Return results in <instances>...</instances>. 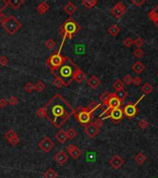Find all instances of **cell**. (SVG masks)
<instances>
[{
  "label": "cell",
  "mask_w": 158,
  "mask_h": 178,
  "mask_svg": "<svg viewBox=\"0 0 158 178\" xmlns=\"http://www.w3.org/2000/svg\"><path fill=\"white\" fill-rule=\"evenodd\" d=\"M132 81H133V78L131 77L130 74H127L125 77L123 78V83L126 84H132Z\"/></svg>",
  "instance_id": "f6af8a7d"
},
{
  "label": "cell",
  "mask_w": 158,
  "mask_h": 178,
  "mask_svg": "<svg viewBox=\"0 0 158 178\" xmlns=\"http://www.w3.org/2000/svg\"><path fill=\"white\" fill-rule=\"evenodd\" d=\"M124 45H125V47H130L132 45H134V40H132L131 38L130 37H127L125 40H124Z\"/></svg>",
  "instance_id": "ee69618b"
},
{
  "label": "cell",
  "mask_w": 158,
  "mask_h": 178,
  "mask_svg": "<svg viewBox=\"0 0 158 178\" xmlns=\"http://www.w3.org/2000/svg\"><path fill=\"white\" fill-rule=\"evenodd\" d=\"M79 69L78 66L67 57L58 68L51 71V73L62 83L63 86H69L74 81L75 73Z\"/></svg>",
  "instance_id": "7a4b0ae2"
},
{
  "label": "cell",
  "mask_w": 158,
  "mask_h": 178,
  "mask_svg": "<svg viewBox=\"0 0 158 178\" xmlns=\"http://www.w3.org/2000/svg\"><path fill=\"white\" fill-rule=\"evenodd\" d=\"M81 29L80 25L75 20L69 18L63 22V24L59 27V32L63 36V41L66 38L71 39L74 35L77 34Z\"/></svg>",
  "instance_id": "3957f363"
},
{
  "label": "cell",
  "mask_w": 158,
  "mask_h": 178,
  "mask_svg": "<svg viewBox=\"0 0 158 178\" xmlns=\"http://www.w3.org/2000/svg\"><path fill=\"white\" fill-rule=\"evenodd\" d=\"M148 16L150 20H152V21L155 22V24L158 27V5H156L154 8V9L149 13Z\"/></svg>",
  "instance_id": "d6986e66"
},
{
  "label": "cell",
  "mask_w": 158,
  "mask_h": 178,
  "mask_svg": "<svg viewBox=\"0 0 158 178\" xmlns=\"http://www.w3.org/2000/svg\"><path fill=\"white\" fill-rule=\"evenodd\" d=\"M109 163L111 165V167H113L114 169H119V168L123 165L124 161L122 158H120L119 155H114L113 157L111 158L109 161Z\"/></svg>",
  "instance_id": "2e32d148"
},
{
  "label": "cell",
  "mask_w": 158,
  "mask_h": 178,
  "mask_svg": "<svg viewBox=\"0 0 158 178\" xmlns=\"http://www.w3.org/2000/svg\"><path fill=\"white\" fill-rule=\"evenodd\" d=\"M8 5L11 6L13 9H18L24 3V0H8Z\"/></svg>",
  "instance_id": "d4e9b609"
},
{
  "label": "cell",
  "mask_w": 158,
  "mask_h": 178,
  "mask_svg": "<svg viewBox=\"0 0 158 178\" xmlns=\"http://www.w3.org/2000/svg\"><path fill=\"white\" fill-rule=\"evenodd\" d=\"M132 83H133L134 85L136 86H139L141 84V79L140 77H138V76H136L135 78H133V81H132Z\"/></svg>",
  "instance_id": "c3c4849f"
},
{
  "label": "cell",
  "mask_w": 158,
  "mask_h": 178,
  "mask_svg": "<svg viewBox=\"0 0 158 178\" xmlns=\"http://www.w3.org/2000/svg\"><path fill=\"white\" fill-rule=\"evenodd\" d=\"M55 139H57L61 144L66 143V141L68 140L67 132H66L65 130H59L58 133L55 134Z\"/></svg>",
  "instance_id": "ac0fdd59"
},
{
  "label": "cell",
  "mask_w": 158,
  "mask_h": 178,
  "mask_svg": "<svg viewBox=\"0 0 158 178\" xmlns=\"http://www.w3.org/2000/svg\"><path fill=\"white\" fill-rule=\"evenodd\" d=\"M148 125H149L148 121H147L146 120H144V119H142V120H141L139 121V126H140V128L142 129V130L146 129L147 127H148Z\"/></svg>",
  "instance_id": "b9f144b4"
},
{
  "label": "cell",
  "mask_w": 158,
  "mask_h": 178,
  "mask_svg": "<svg viewBox=\"0 0 158 178\" xmlns=\"http://www.w3.org/2000/svg\"><path fill=\"white\" fill-rule=\"evenodd\" d=\"M84 132L90 138H94V137L99 134L100 128L94 124V123H90L84 127Z\"/></svg>",
  "instance_id": "30bf717a"
},
{
  "label": "cell",
  "mask_w": 158,
  "mask_h": 178,
  "mask_svg": "<svg viewBox=\"0 0 158 178\" xmlns=\"http://www.w3.org/2000/svg\"><path fill=\"white\" fill-rule=\"evenodd\" d=\"M120 31V29L119 27L116 24H113L112 26L108 29V34H111L112 36H116V35H118Z\"/></svg>",
  "instance_id": "83f0119b"
},
{
  "label": "cell",
  "mask_w": 158,
  "mask_h": 178,
  "mask_svg": "<svg viewBox=\"0 0 158 178\" xmlns=\"http://www.w3.org/2000/svg\"><path fill=\"white\" fill-rule=\"evenodd\" d=\"M124 115H126L129 118H133V117L138 112V110L136 108V105L133 103H129L128 105L125 106V108L123 109Z\"/></svg>",
  "instance_id": "5bb4252c"
},
{
  "label": "cell",
  "mask_w": 158,
  "mask_h": 178,
  "mask_svg": "<svg viewBox=\"0 0 158 178\" xmlns=\"http://www.w3.org/2000/svg\"><path fill=\"white\" fill-rule=\"evenodd\" d=\"M48 9H49V4L46 1H43L42 3H40V5L36 8V10L40 15L44 14Z\"/></svg>",
  "instance_id": "ffe728a7"
},
{
  "label": "cell",
  "mask_w": 158,
  "mask_h": 178,
  "mask_svg": "<svg viewBox=\"0 0 158 178\" xmlns=\"http://www.w3.org/2000/svg\"><path fill=\"white\" fill-rule=\"evenodd\" d=\"M8 6V0H0V14L2 13V11Z\"/></svg>",
  "instance_id": "f35d334b"
},
{
  "label": "cell",
  "mask_w": 158,
  "mask_h": 178,
  "mask_svg": "<svg viewBox=\"0 0 158 178\" xmlns=\"http://www.w3.org/2000/svg\"><path fill=\"white\" fill-rule=\"evenodd\" d=\"M121 104H122V102L118 98H116L115 93L110 94L109 99L107 101V104H106V105H107V110H113V109H119V108H120Z\"/></svg>",
  "instance_id": "8fae6325"
},
{
  "label": "cell",
  "mask_w": 158,
  "mask_h": 178,
  "mask_svg": "<svg viewBox=\"0 0 158 178\" xmlns=\"http://www.w3.org/2000/svg\"><path fill=\"white\" fill-rule=\"evenodd\" d=\"M99 107H101V104L96 102V101H91V102L89 104V106L87 107V110L90 111L91 113H94V111L95 110H97Z\"/></svg>",
  "instance_id": "4dcf8cb0"
},
{
  "label": "cell",
  "mask_w": 158,
  "mask_h": 178,
  "mask_svg": "<svg viewBox=\"0 0 158 178\" xmlns=\"http://www.w3.org/2000/svg\"><path fill=\"white\" fill-rule=\"evenodd\" d=\"M145 3V0H141V1H136V0H132L131 1V4H133L134 6L136 7H141L142 4Z\"/></svg>",
  "instance_id": "681fc988"
},
{
  "label": "cell",
  "mask_w": 158,
  "mask_h": 178,
  "mask_svg": "<svg viewBox=\"0 0 158 178\" xmlns=\"http://www.w3.org/2000/svg\"><path fill=\"white\" fill-rule=\"evenodd\" d=\"M85 79H86V74H84V73L82 72V71H81L80 69H79L75 73L74 80L78 83H82L83 81H85Z\"/></svg>",
  "instance_id": "603a6c76"
},
{
  "label": "cell",
  "mask_w": 158,
  "mask_h": 178,
  "mask_svg": "<svg viewBox=\"0 0 158 178\" xmlns=\"http://www.w3.org/2000/svg\"><path fill=\"white\" fill-rule=\"evenodd\" d=\"M54 160L55 161L57 162V163L60 166H63L66 162L69 161V156L67 155V153L64 151H58L57 153L55 154L54 156Z\"/></svg>",
  "instance_id": "7c38bea8"
},
{
  "label": "cell",
  "mask_w": 158,
  "mask_h": 178,
  "mask_svg": "<svg viewBox=\"0 0 158 178\" xmlns=\"http://www.w3.org/2000/svg\"><path fill=\"white\" fill-rule=\"evenodd\" d=\"M24 89L26 90V92H28V93H32L33 90H35V87H34V85H33L32 83H28V84H25Z\"/></svg>",
  "instance_id": "74e56055"
},
{
  "label": "cell",
  "mask_w": 158,
  "mask_h": 178,
  "mask_svg": "<svg viewBox=\"0 0 158 178\" xmlns=\"http://www.w3.org/2000/svg\"><path fill=\"white\" fill-rule=\"evenodd\" d=\"M44 178H57L58 174L55 170L49 168V169H47L46 171H45V172L44 174Z\"/></svg>",
  "instance_id": "4316f807"
},
{
  "label": "cell",
  "mask_w": 158,
  "mask_h": 178,
  "mask_svg": "<svg viewBox=\"0 0 158 178\" xmlns=\"http://www.w3.org/2000/svg\"><path fill=\"white\" fill-rule=\"evenodd\" d=\"M66 58L67 57H63V56L60 54V52L57 51L55 53L51 55L50 57L45 60V63H46V65L49 67L50 71H52V70L58 68L59 66L65 61Z\"/></svg>",
  "instance_id": "8992f818"
},
{
  "label": "cell",
  "mask_w": 158,
  "mask_h": 178,
  "mask_svg": "<svg viewBox=\"0 0 158 178\" xmlns=\"http://www.w3.org/2000/svg\"><path fill=\"white\" fill-rule=\"evenodd\" d=\"M113 88L115 89L116 92L119 90L124 89V83L122 82L120 79H116L114 81V83H113Z\"/></svg>",
  "instance_id": "484cf974"
},
{
  "label": "cell",
  "mask_w": 158,
  "mask_h": 178,
  "mask_svg": "<svg viewBox=\"0 0 158 178\" xmlns=\"http://www.w3.org/2000/svg\"><path fill=\"white\" fill-rule=\"evenodd\" d=\"M44 45L45 47H46L48 49H52V48H54L55 47V42L54 41L53 39H48V40H46V41H45V43H44Z\"/></svg>",
  "instance_id": "d590c367"
},
{
  "label": "cell",
  "mask_w": 158,
  "mask_h": 178,
  "mask_svg": "<svg viewBox=\"0 0 158 178\" xmlns=\"http://www.w3.org/2000/svg\"><path fill=\"white\" fill-rule=\"evenodd\" d=\"M152 86L149 84V83H146V84H144L143 85L141 86V90H142V92H143L145 95H148V94H150V93H152Z\"/></svg>",
  "instance_id": "1f68e13d"
},
{
  "label": "cell",
  "mask_w": 158,
  "mask_h": 178,
  "mask_svg": "<svg viewBox=\"0 0 158 178\" xmlns=\"http://www.w3.org/2000/svg\"><path fill=\"white\" fill-rule=\"evenodd\" d=\"M134 160L139 165H141L142 163H144V161H146V156L143 153H139L134 157Z\"/></svg>",
  "instance_id": "f1b7e54d"
},
{
  "label": "cell",
  "mask_w": 158,
  "mask_h": 178,
  "mask_svg": "<svg viewBox=\"0 0 158 178\" xmlns=\"http://www.w3.org/2000/svg\"><path fill=\"white\" fill-rule=\"evenodd\" d=\"M39 147L43 151H44L45 153H48L49 151L52 150V149L55 147L54 141H52L48 136H45L44 138H43L39 142Z\"/></svg>",
  "instance_id": "9c48e42d"
},
{
  "label": "cell",
  "mask_w": 158,
  "mask_h": 178,
  "mask_svg": "<svg viewBox=\"0 0 158 178\" xmlns=\"http://www.w3.org/2000/svg\"><path fill=\"white\" fill-rule=\"evenodd\" d=\"M144 70H145V66L142 64L141 61H137L136 63L133 64V66H132V71H133V72L135 73H137V74L142 73Z\"/></svg>",
  "instance_id": "7402d4cb"
},
{
  "label": "cell",
  "mask_w": 158,
  "mask_h": 178,
  "mask_svg": "<svg viewBox=\"0 0 158 178\" xmlns=\"http://www.w3.org/2000/svg\"><path fill=\"white\" fill-rule=\"evenodd\" d=\"M157 75H158V72H157Z\"/></svg>",
  "instance_id": "db71d44e"
},
{
  "label": "cell",
  "mask_w": 158,
  "mask_h": 178,
  "mask_svg": "<svg viewBox=\"0 0 158 178\" xmlns=\"http://www.w3.org/2000/svg\"><path fill=\"white\" fill-rule=\"evenodd\" d=\"M20 27H21V23H20L13 15L9 16L7 22L3 24V28L6 30V32L9 34L10 35L14 34Z\"/></svg>",
  "instance_id": "52a82bcc"
},
{
  "label": "cell",
  "mask_w": 158,
  "mask_h": 178,
  "mask_svg": "<svg viewBox=\"0 0 158 178\" xmlns=\"http://www.w3.org/2000/svg\"><path fill=\"white\" fill-rule=\"evenodd\" d=\"M8 105V101L5 98H1L0 99V108H5Z\"/></svg>",
  "instance_id": "816d5d0a"
},
{
  "label": "cell",
  "mask_w": 158,
  "mask_h": 178,
  "mask_svg": "<svg viewBox=\"0 0 158 178\" xmlns=\"http://www.w3.org/2000/svg\"><path fill=\"white\" fill-rule=\"evenodd\" d=\"M36 114H37L38 117H40V118H44V117H45V111H44V108H40L36 111Z\"/></svg>",
  "instance_id": "bcb514c9"
},
{
  "label": "cell",
  "mask_w": 158,
  "mask_h": 178,
  "mask_svg": "<svg viewBox=\"0 0 158 178\" xmlns=\"http://www.w3.org/2000/svg\"><path fill=\"white\" fill-rule=\"evenodd\" d=\"M67 135H68V138H70V139H73L75 138L76 136H77V132H76L75 129L73 128H69L67 132Z\"/></svg>",
  "instance_id": "e575fe53"
},
{
  "label": "cell",
  "mask_w": 158,
  "mask_h": 178,
  "mask_svg": "<svg viewBox=\"0 0 158 178\" xmlns=\"http://www.w3.org/2000/svg\"><path fill=\"white\" fill-rule=\"evenodd\" d=\"M5 138H6L12 146H17L19 143V136L13 130H8L7 133L5 134Z\"/></svg>",
  "instance_id": "4fadbf2b"
},
{
  "label": "cell",
  "mask_w": 158,
  "mask_h": 178,
  "mask_svg": "<svg viewBox=\"0 0 158 178\" xmlns=\"http://www.w3.org/2000/svg\"><path fill=\"white\" fill-rule=\"evenodd\" d=\"M53 84H54L55 86H57V87H58V88H59V87H61V86H63L62 83H61L58 79H55V81L53 82Z\"/></svg>",
  "instance_id": "f5cc1de1"
},
{
  "label": "cell",
  "mask_w": 158,
  "mask_h": 178,
  "mask_svg": "<svg viewBox=\"0 0 158 178\" xmlns=\"http://www.w3.org/2000/svg\"><path fill=\"white\" fill-rule=\"evenodd\" d=\"M124 117V112L123 110L119 108V109H113V110H108L103 111V113L100 115L99 118L102 120L107 119V118H111V120L115 121V123H119V121H121Z\"/></svg>",
  "instance_id": "5b68a950"
},
{
  "label": "cell",
  "mask_w": 158,
  "mask_h": 178,
  "mask_svg": "<svg viewBox=\"0 0 158 178\" xmlns=\"http://www.w3.org/2000/svg\"><path fill=\"white\" fill-rule=\"evenodd\" d=\"M87 84H88V85L90 86L91 88L95 89L101 84V81H100V79L97 77V76L93 75L87 80Z\"/></svg>",
  "instance_id": "e0dca14e"
},
{
  "label": "cell",
  "mask_w": 158,
  "mask_h": 178,
  "mask_svg": "<svg viewBox=\"0 0 158 178\" xmlns=\"http://www.w3.org/2000/svg\"><path fill=\"white\" fill-rule=\"evenodd\" d=\"M74 116L80 124L87 125L94 118V113H91L87 108H78L74 110Z\"/></svg>",
  "instance_id": "277c9868"
},
{
  "label": "cell",
  "mask_w": 158,
  "mask_h": 178,
  "mask_svg": "<svg viewBox=\"0 0 158 178\" xmlns=\"http://www.w3.org/2000/svg\"><path fill=\"white\" fill-rule=\"evenodd\" d=\"M34 87H35V90H37L39 93H41L45 89V84H44V83L43 82V81H38V82L36 83V84L34 85Z\"/></svg>",
  "instance_id": "d6a6232c"
},
{
  "label": "cell",
  "mask_w": 158,
  "mask_h": 178,
  "mask_svg": "<svg viewBox=\"0 0 158 178\" xmlns=\"http://www.w3.org/2000/svg\"><path fill=\"white\" fill-rule=\"evenodd\" d=\"M134 45L137 47V48H141L142 45H143V40L141 37H137L134 40Z\"/></svg>",
  "instance_id": "ab89813d"
},
{
  "label": "cell",
  "mask_w": 158,
  "mask_h": 178,
  "mask_svg": "<svg viewBox=\"0 0 158 178\" xmlns=\"http://www.w3.org/2000/svg\"><path fill=\"white\" fill-rule=\"evenodd\" d=\"M8 19V17L7 16L6 14H4V13H1V14H0V22L2 23V25H3L4 23H6V22H7Z\"/></svg>",
  "instance_id": "7dc6e473"
},
{
  "label": "cell",
  "mask_w": 158,
  "mask_h": 178,
  "mask_svg": "<svg viewBox=\"0 0 158 178\" xmlns=\"http://www.w3.org/2000/svg\"><path fill=\"white\" fill-rule=\"evenodd\" d=\"M94 124L97 126L98 128H101V127L103 126V124H104V121L99 118V119L96 120V121H94Z\"/></svg>",
  "instance_id": "f907efd6"
},
{
  "label": "cell",
  "mask_w": 158,
  "mask_h": 178,
  "mask_svg": "<svg viewBox=\"0 0 158 178\" xmlns=\"http://www.w3.org/2000/svg\"><path fill=\"white\" fill-rule=\"evenodd\" d=\"M109 96H110V93H108V92H104L103 94H102V95L99 96V98H100V100L102 101V102L104 103V105H106V104H107L108 99H109Z\"/></svg>",
  "instance_id": "836d02e7"
},
{
  "label": "cell",
  "mask_w": 158,
  "mask_h": 178,
  "mask_svg": "<svg viewBox=\"0 0 158 178\" xmlns=\"http://www.w3.org/2000/svg\"><path fill=\"white\" fill-rule=\"evenodd\" d=\"M76 10H77V7H76L72 2H69L64 7V11L69 15L74 14V12H76Z\"/></svg>",
  "instance_id": "44dd1931"
},
{
  "label": "cell",
  "mask_w": 158,
  "mask_h": 178,
  "mask_svg": "<svg viewBox=\"0 0 158 178\" xmlns=\"http://www.w3.org/2000/svg\"><path fill=\"white\" fill-rule=\"evenodd\" d=\"M46 118L55 128H60L74 113V109L62 96L57 94L44 107Z\"/></svg>",
  "instance_id": "6da1fadb"
},
{
  "label": "cell",
  "mask_w": 158,
  "mask_h": 178,
  "mask_svg": "<svg viewBox=\"0 0 158 178\" xmlns=\"http://www.w3.org/2000/svg\"><path fill=\"white\" fill-rule=\"evenodd\" d=\"M134 57H136L137 59H141L143 57V51H142L141 48H136L133 52Z\"/></svg>",
  "instance_id": "8d00e7d4"
},
{
  "label": "cell",
  "mask_w": 158,
  "mask_h": 178,
  "mask_svg": "<svg viewBox=\"0 0 158 178\" xmlns=\"http://www.w3.org/2000/svg\"><path fill=\"white\" fill-rule=\"evenodd\" d=\"M8 104H10L11 106H16V105L19 104V99L14 96H10L9 99H8Z\"/></svg>",
  "instance_id": "60d3db41"
},
{
  "label": "cell",
  "mask_w": 158,
  "mask_h": 178,
  "mask_svg": "<svg viewBox=\"0 0 158 178\" xmlns=\"http://www.w3.org/2000/svg\"><path fill=\"white\" fill-rule=\"evenodd\" d=\"M111 15L116 19H120L124 16V14L126 13V6L122 3L119 2L116 6L110 10Z\"/></svg>",
  "instance_id": "ba28073f"
},
{
  "label": "cell",
  "mask_w": 158,
  "mask_h": 178,
  "mask_svg": "<svg viewBox=\"0 0 158 178\" xmlns=\"http://www.w3.org/2000/svg\"><path fill=\"white\" fill-rule=\"evenodd\" d=\"M115 95H116V98L121 101V102H124V100L126 99L127 96H128V93H127V91L125 89H121V90L116 91Z\"/></svg>",
  "instance_id": "cb8c5ba5"
},
{
  "label": "cell",
  "mask_w": 158,
  "mask_h": 178,
  "mask_svg": "<svg viewBox=\"0 0 158 178\" xmlns=\"http://www.w3.org/2000/svg\"><path fill=\"white\" fill-rule=\"evenodd\" d=\"M97 4V0H83L82 5L86 8H93Z\"/></svg>",
  "instance_id": "f546056e"
},
{
  "label": "cell",
  "mask_w": 158,
  "mask_h": 178,
  "mask_svg": "<svg viewBox=\"0 0 158 178\" xmlns=\"http://www.w3.org/2000/svg\"><path fill=\"white\" fill-rule=\"evenodd\" d=\"M8 64V59L6 56H1L0 57V65L3 66V67H6Z\"/></svg>",
  "instance_id": "7bdbcfd3"
},
{
  "label": "cell",
  "mask_w": 158,
  "mask_h": 178,
  "mask_svg": "<svg viewBox=\"0 0 158 178\" xmlns=\"http://www.w3.org/2000/svg\"><path fill=\"white\" fill-rule=\"evenodd\" d=\"M67 149L69 151V155L73 158L74 160H78L79 158L81 156V149H80V147H78L77 146H74L72 144H70L67 147Z\"/></svg>",
  "instance_id": "9a60e30c"
}]
</instances>
